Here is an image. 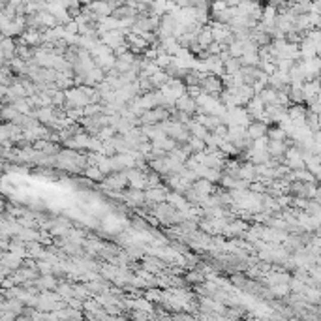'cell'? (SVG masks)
Returning a JSON list of instances; mask_svg holds the SVG:
<instances>
[{"label": "cell", "mask_w": 321, "mask_h": 321, "mask_svg": "<svg viewBox=\"0 0 321 321\" xmlns=\"http://www.w3.org/2000/svg\"><path fill=\"white\" fill-rule=\"evenodd\" d=\"M293 64H295V60L293 59H276V68H278L280 72L289 73V70L293 68Z\"/></svg>", "instance_id": "cell-37"}, {"label": "cell", "mask_w": 321, "mask_h": 321, "mask_svg": "<svg viewBox=\"0 0 321 321\" xmlns=\"http://www.w3.org/2000/svg\"><path fill=\"white\" fill-rule=\"evenodd\" d=\"M85 177L88 178V180H94V182H104V178H105V173L102 169H100L98 165H86L85 167Z\"/></svg>", "instance_id": "cell-24"}, {"label": "cell", "mask_w": 321, "mask_h": 321, "mask_svg": "<svg viewBox=\"0 0 321 321\" xmlns=\"http://www.w3.org/2000/svg\"><path fill=\"white\" fill-rule=\"evenodd\" d=\"M122 201H124L128 207L131 209H141L147 205V197H145V190H139V188H126L122 190Z\"/></svg>", "instance_id": "cell-5"}, {"label": "cell", "mask_w": 321, "mask_h": 321, "mask_svg": "<svg viewBox=\"0 0 321 321\" xmlns=\"http://www.w3.org/2000/svg\"><path fill=\"white\" fill-rule=\"evenodd\" d=\"M126 173H128L131 188H139V190H147V188H149V180H147L145 169H141V167H131V169H126Z\"/></svg>", "instance_id": "cell-8"}, {"label": "cell", "mask_w": 321, "mask_h": 321, "mask_svg": "<svg viewBox=\"0 0 321 321\" xmlns=\"http://www.w3.org/2000/svg\"><path fill=\"white\" fill-rule=\"evenodd\" d=\"M289 100H291V104H304V102H306L304 90H302V88H299V86H291V85H289Z\"/></svg>", "instance_id": "cell-32"}, {"label": "cell", "mask_w": 321, "mask_h": 321, "mask_svg": "<svg viewBox=\"0 0 321 321\" xmlns=\"http://www.w3.org/2000/svg\"><path fill=\"white\" fill-rule=\"evenodd\" d=\"M269 139L270 141H286V139L289 137L288 135V131L284 130L282 126H278V124H274V126H270L269 128Z\"/></svg>", "instance_id": "cell-29"}, {"label": "cell", "mask_w": 321, "mask_h": 321, "mask_svg": "<svg viewBox=\"0 0 321 321\" xmlns=\"http://www.w3.org/2000/svg\"><path fill=\"white\" fill-rule=\"evenodd\" d=\"M241 2H256V0H241Z\"/></svg>", "instance_id": "cell-44"}, {"label": "cell", "mask_w": 321, "mask_h": 321, "mask_svg": "<svg viewBox=\"0 0 321 321\" xmlns=\"http://www.w3.org/2000/svg\"><path fill=\"white\" fill-rule=\"evenodd\" d=\"M270 289H272L276 299H288V297L291 295L289 284H276V286H270Z\"/></svg>", "instance_id": "cell-33"}, {"label": "cell", "mask_w": 321, "mask_h": 321, "mask_svg": "<svg viewBox=\"0 0 321 321\" xmlns=\"http://www.w3.org/2000/svg\"><path fill=\"white\" fill-rule=\"evenodd\" d=\"M19 111H17V107L13 104H4L2 105V120L4 122H13L15 118H17Z\"/></svg>", "instance_id": "cell-30"}, {"label": "cell", "mask_w": 321, "mask_h": 321, "mask_svg": "<svg viewBox=\"0 0 321 321\" xmlns=\"http://www.w3.org/2000/svg\"><path fill=\"white\" fill-rule=\"evenodd\" d=\"M19 41L21 43H26V45L30 47H39L43 41H41V30H38V28H26L25 32L19 36Z\"/></svg>", "instance_id": "cell-14"}, {"label": "cell", "mask_w": 321, "mask_h": 321, "mask_svg": "<svg viewBox=\"0 0 321 321\" xmlns=\"http://www.w3.org/2000/svg\"><path fill=\"white\" fill-rule=\"evenodd\" d=\"M310 12L321 13V0H314V2H312V10H310Z\"/></svg>", "instance_id": "cell-40"}, {"label": "cell", "mask_w": 321, "mask_h": 321, "mask_svg": "<svg viewBox=\"0 0 321 321\" xmlns=\"http://www.w3.org/2000/svg\"><path fill=\"white\" fill-rule=\"evenodd\" d=\"M230 6L225 0H214V2H210V12H220V10H225V8Z\"/></svg>", "instance_id": "cell-39"}, {"label": "cell", "mask_w": 321, "mask_h": 321, "mask_svg": "<svg viewBox=\"0 0 321 321\" xmlns=\"http://www.w3.org/2000/svg\"><path fill=\"white\" fill-rule=\"evenodd\" d=\"M167 201H169L175 209H180V210H186V209H190L192 207V205L188 203L186 196L180 194V192H175V190H171L169 194H167Z\"/></svg>", "instance_id": "cell-22"}, {"label": "cell", "mask_w": 321, "mask_h": 321, "mask_svg": "<svg viewBox=\"0 0 321 321\" xmlns=\"http://www.w3.org/2000/svg\"><path fill=\"white\" fill-rule=\"evenodd\" d=\"M201 90L207 92V94H212V96H220L225 88L223 81L220 75H214V73H201Z\"/></svg>", "instance_id": "cell-3"}, {"label": "cell", "mask_w": 321, "mask_h": 321, "mask_svg": "<svg viewBox=\"0 0 321 321\" xmlns=\"http://www.w3.org/2000/svg\"><path fill=\"white\" fill-rule=\"evenodd\" d=\"M17 237H19L21 241H25V243H34V241H39V243H41V233L36 231L34 227H25Z\"/></svg>", "instance_id": "cell-28"}, {"label": "cell", "mask_w": 321, "mask_h": 321, "mask_svg": "<svg viewBox=\"0 0 321 321\" xmlns=\"http://www.w3.org/2000/svg\"><path fill=\"white\" fill-rule=\"evenodd\" d=\"M126 186H130V178H128L126 171H111L109 175H105L104 182H102V188L105 192L107 190L122 192L126 190Z\"/></svg>", "instance_id": "cell-2"}, {"label": "cell", "mask_w": 321, "mask_h": 321, "mask_svg": "<svg viewBox=\"0 0 321 321\" xmlns=\"http://www.w3.org/2000/svg\"><path fill=\"white\" fill-rule=\"evenodd\" d=\"M59 280H57V274H53V272H49V274H39L36 280H34V286L39 289V293L41 291H49V289H57L59 288Z\"/></svg>", "instance_id": "cell-12"}, {"label": "cell", "mask_w": 321, "mask_h": 321, "mask_svg": "<svg viewBox=\"0 0 321 321\" xmlns=\"http://www.w3.org/2000/svg\"><path fill=\"white\" fill-rule=\"evenodd\" d=\"M23 259L25 257L17 256L15 252H12V250H4V254H2V261H0V265H6V267H10L12 270H17L23 265Z\"/></svg>", "instance_id": "cell-19"}, {"label": "cell", "mask_w": 321, "mask_h": 321, "mask_svg": "<svg viewBox=\"0 0 321 321\" xmlns=\"http://www.w3.org/2000/svg\"><path fill=\"white\" fill-rule=\"evenodd\" d=\"M186 282H188V286H197V284H201L207 280V276H205V272L199 267H196V269H190L186 270Z\"/></svg>", "instance_id": "cell-23"}, {"label": "cell", "mask_w": 321, "mask_h": 321, "mask_svg": "<svg viewBox=\"0 0 321 321\" xmlns=\"http://www.w3.org/2000/svg\"><path fill=\"white\" fill-rule=\"evenodd\" d=\"M319 128H321V115H319Z\"/></svg>", "instance_id": "cell-45"}, {"label": "cell", "mask_w": 321, "mask_h": 321, "mask_svg": "<svg viewBox=\"0 0 321 321\" xmlns=\"http://www.w3.org/2000/svg\"><path fill=\"white\" fill-rule=\"evenodd\" d=\"M310 2H314V0H310Z\"/></svg>", "instance_id": "cell-46"}, {"label": "cell", "mask_w": 321, "mask_h": 321, "mask_svg": "<svg viewBox=\"0 0 321 321\" xmlns=\"http://www.w3.org/2000/svg\"><path fill=\"white\" fill-rule=\"evenodd\" d=\"M220 186H222V188H225V190H235L237 178H235V177H231V175H225V173H223L222 180H220Z\"/></svg>", "instance_id": "cell-38"}, {"label": "cell", "mask_w": 321, "mask_h": 321, "mask_svg": "<svg viewBox=\"0 0 321 321\" xmlns=\"http://www.w3.org/2000/svg\"><path fill=\"white\" fill-rule=\"evenodd\" d=\"M192 186H194L201 196H212V194L218 190L216 182H212V180H209V178H205V177H199Z\"/></svg>", "instance_id": "cell-20"}, {"label": "cell", "mask_w": 321, "mask_h": 321, "mask_svg": "<svg viewBox=\"0 0 321 321\" xmlns=\"http://www.w3.org/2000/svg\"><path fill=\"white\" fill-rule=\"evenodd\" d=\"M289 118L293 122H306V117H308V105L306 104H291L288 107Z\"/></svg>", "instance_id": "cell-16"}, {"label": "cell", "mask_w": 321, "mask_h": 321, "mask_svg": "<svg viewBox=\"0 0 321 321\" xmlns=\"http://www.w3.org/2000/svg\"><path fill=\"white\" fill-rule=\"evenodd\" d=\"M241 59H243L244 66H259V62H261L259 51H257V53H244Z\"/></svg>", "instance_id": "cell-36"}, {"label": "cell", "mask_w": 321, "mask_h": 321, "mask_svg": "<svg viewBox=\"0 0 321 321\" xmlns=\"http://www.w3.org/2000/svg\"><path fill=\"white\" fill-rule=\"evenodd\" d=\"M214 41V34H212V26L210 25H205L203 30L199 32V38H197V43H201V45L207 49V47L210 45Z\"/></svg>", "instance_id": "cell-27"}, {"label": "cell", "mask_w": 321, "mask_h": 321, "mask_svg": "<svg viewBox=\"0 0 321 321\" xmlns=\"http://www.w3.org/2000/svg\"><path fill=\"white\" fill-rule=\"evenodd\" d=\"M223 66H225V73H237V72H241L243 70V59L241 57H230V59L223 62Z\"/></svg>", "instance_id": "cell-26"}, {"label": "cell", "mask_w": 321, "mask_h": 321, "mask_svg": "<svg viewBox=\"0 0 321 321\" xmlns=\"http://www.w3.org/2000/svg\"><path fill=\"white\" fill-rule=\"evenodd\" d=\"M167 194L169 192L165 190V186H156V188H147L145 190V197H147V207H154V205L162 203V201H167Z\"/></svg>", "instance_id": "cell-9"}, {"label": "cell", "mask_w": 321, "mask_h": 321, "mask_svg": "<svg viewBox=\"0 0 321 321\" xmlns=\"http://www.w3.org/2000/svg\"><path fill=\"white\" fill-rule=\"evenodd\" d=\"M90 104V96L85 90V85L72 86L66 90V104L64 109H72V107H86Z\"/></svg>", "instance_id": "cell-1"}, {"label": "cell", "mask_w": 321, "mask_h": 321, "mask_svg": "<svg viewBox=\"0 0 321 321\" xmlns=\"http://www.w3.org/2000/svg\"><path fill=\"white\" fill-rule=\"evenodd\" d=\"M284 164H288L291 169H304L306 167V162H304V154L299 147L291 145L288 151H286V156L282 160Z\"/></svg>", "instance_id": "cell-6"}, {"label": "cell", "mask_w": 321, "mask_h": 321, "mask_svg": "<svg viewBox=\"0 0 321 321\" xmlns=\"http://www.w3.org/2000/svg\"><path fill=\"white\" fill-rule=\"evenodd\" d=\"M13 57H17V39L12 36L2 38V64H8Z\"/></svg>", "instance_id": "cell-11"}, {"label": "cell", "mask_w": 321, "mask_h": 321, "mask_svg": "<svg viewBox=\"0 0 321 321\" xmlns=\"http://www.w3.org/2000/svg\"><path fill=\"white\" fill-rule=\"evenodd\" d=\"M188 147L192 149V152H194V154H196V152L207 151V143H205V139L196 137V135H192V137H190V141H188Z\"/></svg>", "instance_id": "cell-34"}, {"label": "cell", "mask_w": 321, "mask_h": 321, "mask_svg": "<svg viewBox=\"0 0 321 321\" xmlns=\"http://www.w3.org/2000/svg\"><path fill=\"white\" fill-rule=\"evenodd\" d=\"M175 107L180 109V111H184V113H188V115H192V117H196L197 115V100L194 98V96H190L188 92L177 100Z\"/></svg>", "instance_id": "cell-13"}, {"label": "cell", "mask_w": 321, "mask_h": 321, "mask_svg": "<svg viewBox=\"0 0 321 321\" xmlns=\"http://www.w3.org/2000/svg\"><path fill=\"white\" fill-rule=\"evenodd\" d=\"M197 225H199V230L203 231V233H207V235H218L216 225L212 222V218H201V220L197 222Z\"/></svg>", "instance_id": "cell-31"}, {"label": "cell", "mask_w": 321, "mask_h": 321, "mask_svg": "<svg viewBox=\"0 0 321 321\" xmlns=\"http://www.w3.org/2000/svg\"><path fill=\"white\" fill-rule=\"evenodd\" d=\"M171 117V111L164 105H158L154 109H147V111L139 117V122L141 124H158V122H164Z\"/></svg>", "instance_id": "cell-4"}, {"label": "cell", "mask_w": 321, "mask_h": 321, "mask_svg": "<svg viewBox=\"0 0 321 321\" xmlns=\"http://www.w3.org/2000/svg\"><path fill=\"white\" fill-rule=\"evenodd\" d=\"M86 6L90 8V12L94 13L96 21H100L102 17H107V15H113V12H115L107 0H92L90 4H86Z\"/></svg>", "instance_id": "cell-10"}, {"label": "cell", "mask_w": 321, "mask_h": 321, "mask_svg": "<svg viewBox=\"0 0 321 321\" xmlns=\"http://www.w3.org/2000/svg\"><path fill=\"white\" fill-rule=\"evenodd\" d=\"M259 96H261V100L265 102V105L278 104V90H276L274 86L267 85L261 92H259Z\"/></svg>", "instance_id": "cell-25"}, {"label": "cell", "mask_w": 321, "mask_h": 321, "mask_svg": "<svg viewBox=\"0 0 321 321\" xmlns=\"http://www.w3.org/2000/svg\"><path fill=\"white\" fill-rule=\"evenodd\" d=\"M265 102L261 100V96L259 94H256L254 98L250 100L248 104H246V109H248V113H250V117L254 118V120H257V118L261 117L263 113H265Z\"/></svg>", "instance_id": "cell-18"}, {"label": "cell", "mask_w": 321, "mask_h": 321, "mask_svg": "<svg viewBox=\"0 0 321 321\" xmlns=\"http://www.w3.org/2000/svg\"><path fill=\"white\" fill-rule=\"evenodd\" d=\"M32 115L38 118L41 124H51L53 120L57 118V113H55V105H47V107H38V109H34Z\"/></svg>", "instance_id": "cell-17"}, {"label": "cell", "mask_w": 321, "mask_h": 321, "mask_svg": "<svg viewBox=\"0 0 321 321\" xmlns=\"http://www.w3.org/2000/svg\"><path fill=\"white\" fill-rule=\"evenodd\" d=\"M315 199L321 203V186H317V196H315Z\"/></svg>", "instance_id": "cell-42"}, {"label": "cell", "mask_w": 321, "mask_h": 321, "mask_svg": "<svg viewBox=\"0 0 321 321\" xmlns=\"http://www.w3.org/2000/svg\"><path fill=\"white\" fill-rule=\"evenodd\" d=\"M315 28H319L321 30V17H319V21H317V26H315Z\"/></svg>", "instance_id": "cell-43"}, {"label": "cell", "mask_w": 321, "mask_h": 321, "mask_svg": "<svg viewBox=\"0 0 321 321\" xmlns=\"http://www.w3.org/2000/svg\"><path fill=\"white\" fill-rule=\"evenodd\" d=\"M278 13H280L278 12V8H276L272 2H267V4L263 6V17L259 23H263V25H267V26H274Z\"/></svg>", "instance_id": "cell-21"}, {"label": "cell", "mask_w": 321, "mask_h": 321, "mask_svg": "<svg viewBox=\"0 0 321 321\" xmlns=\"http://www.w3.org/2000/svg\"><path fill=\"white\" fill-rule=\"evenodd\" d=\"M269 128L270 124L263 122V120H252L248 124V128H246V131H248V135L252 139H259V137H265V135L269 133Z\"/></svg>", "instance_id": "cell-15"}, {"label": "cell", "mask_w": 321, "mask_h": 321, "mask_svg": "<svg viewBox=\"0 0 321 321\" xmlns=\"http://www.w3.org/2000/svg\"><path fill=\"white\" fill-rule=\"evenodd\" d=\"M227 49H230L231 57H243L244 55V41L243 39H233L230 45H227Z\"/></svg>", "instance_id": "cell-35"}, {"label": "cell", "mask_w": 321, "mask_h": 321, "mask_svg": "<svg viewBox=\"0 0 321 321\" xmlns=\"http://www.w3.org/2000/svg\"><path fill=\"white\" fill-rule=\"evenodd\" d=\"M314 141H315V143H321V130H317L314 133Z\"/></svg>", "instance_id": "cell-41"}, {"label": "cell", "mask_w": 321, "mask_h": 321, "mask_svg": "<svg viewBox=\"0 0 321 321\" xmlns=\"http://www.w3.org/2000/svg\"><path fill=\"white\" fill-rule=\"evenodd\" d=\"M100 39H102V43H105L107 47H111L113 51L118 49V47H122L124 43H128V41H126V32L124 30H120V28L107 30V32H104L100 36Z\"/></svg>", "instance_id": "cell-7"}]
</instances>
